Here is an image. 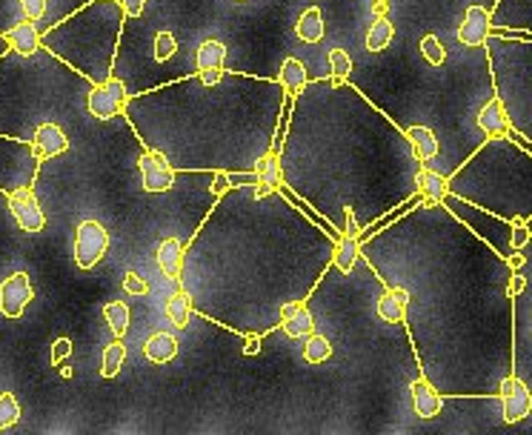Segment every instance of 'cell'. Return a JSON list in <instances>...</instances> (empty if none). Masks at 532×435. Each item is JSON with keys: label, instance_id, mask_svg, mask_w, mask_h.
<instances>
[{"label": "cell", "instance_id": "cell-42", "mask_svg": "<svg viewBox=\"0 0 532 435\" xmlns=\"http://www.w3.org/2000/svg\"><path fill=\"white\" fill-rule=\"evenodd\" d=\"M344 212H346V233H349V235H358L361 229H358V221H355V210L346 207Z\"/></svg>", "mask_w": 532, "mask_h": 435}, {"label": "cell", "instance_id": "cell-34", "mask_svg": "<svg viewBox=\"0 0 532 435\" xmlns=\"http://www.w3.org/2000/svg\"><path fill=\"white\" fill-rule=\"evenodd\" d=\"M175 49H178V41H175V35L172 32H158L155 35V52H152V58L158 60V63H163V60H170L172 55H175Z\"/></svg>", "mask_w": 532, "mask_h": 435}, {"label": "cell", "instance_id": "cell-30", "mask_svg": "<svg viewBox=\"0 0 532 435\" xmlns=\"http://www.w3.org/2000/svg\"><path fill=\"white\" fill-rule=\"evenodd\" d=\"M304 358L309 364H323L332 358V344L327 336H318V332H313V336H306V344H304Z\"/></svg>", "mask_w": 532, "mask_h": 435}, {"label": "cell", "instance_id": "cell-24", "mask_svg": "<svg viewBox=\"0 0 532 435\" xmlns=\"http://www.w3.org/2000/svg\"><path fill=\"white\" fill-rule=\"evenodd\" d=\"M358 252H361V238L344 233L338 238V244H335V255H332L335 266H338L341 273H353V266L358 264Z\"/></svg>", "mask_w": 532, "mask_h": 435}, {"label": "cell", "instance_id": "cell-38", "mask_svg": "<svg viewBox=\"0 0 532 435\" xmlns=\"http://www.w3.org/2000/svg\"><path fill=\"white\" fill-rule=\"evenodd\" d=\"M527 241H529V229L521 224V218H515V233H512V241H510L512 249L518 252V249H521V247L527 244Z\"/></svg>", "mask_w": 532, "mask_h": 435}, {"label": "cell", "instance_id": "cell-29", "mask_svg": "<svg viewBox=\"0 0 532 435\" xmlns=\"http://www.w3.org/2000/svg\"><path fill=\"white\" fill-rule=\"evenodd\" d=\"M103 318H107V324H109L115 338L126 336V329H129V306L123 301H109L107 306H103Z\"/></svg>", "mask_w": 532, "mask_h": 435}, {"label": "cell", "instance_id": "cell-16", "mask_svg": "<svg viewBox=\"0 0 532 435\" xmlns=\"http://www.w3.org/2000/svg\"><path fill=\"white\" fill-rule=\"evenodd\" d=\"M407 306H409V289L393 287L378 298V306H375V310H378V318L386 324H404Z\"/></svg>", "mask_w": 532, "mask_h": 435}, {"label": "cell", "instance_id": "cell-46", "mask_svg": "<svg viewBox=\"0 0 532 435\" xmlns=\"http://www.w3.org/2000/svg\"><path fill=\"white\" fill-rule=\"evenodd\" d=\"M524 264H527V258H524L521 252H518V255H512V258H510V266H512V270H521Z\"/></svg>", "mask_w": 532, "mask_h": 435}, {"label": "cell", "instance_id": "cell-33", "mask_svg": "<svg viewBox=\"0 0 532 435\" xmlns=\"http://www.w3.org/2000/svg\"><path fill=\"white\" fill-rule=\"evenodd\" d=\"M421 55L426 58V63H430V67H444L447 49L441 46V41H438L435 35H424L421 37Z\"/></svg>", "mask_w": 532, "mask_h": 435}, {"label": "cell", "instance_id": "cell-43", "mask_svg": "<svg viewBox=\"0 0 532 435\" xmlns=\"http://www.w3.org/2000/svg\"><path fill=\"white\" fill-rule=\"evenodd\" d=\"M243 352L246 355H258V352H261V336H250V338H246Z\"/></svg>", "mask_w": 532, "mask_h": 435}, {"label": "cell", "instance_id": "cell-5", "mask_svg": "<svg viewBox=\"0 0 532 435\" xmlns=\"http://www.w3.org/2000/svg\"><path fill=\"white\" fill-rule=\"evenodd\" d=\"M109 249V233L107 226L98 221H83L77 226L75 235V264L81 270H92V266L107 255Z\"/></svg>", "mask_w": 532, "mask_h": 435}, {"label": "cell", "instance_id": "cell-27", "mask_svg": "<svg viewBox=\"0 0 532 435\" xmlns=\"http://www.w3.org/2000/svg\"><path fill=\"white\" fill-rule=\"evenodd\" d=\"M195 60H198V72L203 69H220L226 60V46L220 41H203L198 46V55H195Z\"/></svg>", "mask_w": 532, "mask_h": 435}, {"label": "cell", "instance_id": "cell-9", "mask_svg": "<svg viewBox=\"0 0 532 435\" xmlns=\"http://www.w3.org/2000/svg\"><path fill=\"white\" fill-rule=\"evenodd\" d=\"M140 178H144V189L147 192H166L175 186V170L172 163L166 161L158 149H149L140 155Z\"/></svg>", "mask_w": 532, "mask_h": 435}, {"label": "cell", "instance_id": "cell-13", "mask_svg": "<svg viewBox=\"0 0 532 435\" xmlns=\"http://www.w3.org/2000/svg\"><path fill=\"white\" fill-rule=\"evenodd\" d=\"M475 121H478V130H481L487 138H504L512 126L510 112H507V107H504L501 98H489L481 107V112H478Z\"/></svg>", "mask_w": 532, "mask_h": 435}, {"label": "cell", "instance_id": "cell-14", "mask_svg": "<svg viewBox=\"0 0 532 435\" xmlns=\"http://www.w3.org/2000/svg\"><path fill=\"white\" fill-rule=\"evenodd\" d=\"M255 178H258V189H255V198L261 201L266 198L269 192H278L281 189V161H278V152L269 149L264 152L261 158L255 161Z\"/></svg>", "mask_w": 532, "mask_h": 435}, {"label": "cell", "instance_id": "cell-47", "mask_svg": "<svg viewBox=\"0 0 532 435\" xmlns=\"http://www.w3.org/2000/svg\"><path fill=\"white\" fill-rule=\"evenodd\" d=\"M9 49H12V46H9V41H6V35H0V55H6Z\"/></svg>", "mask_w": 532, "mask_h": 435}, {"label": "cell", "instance_id": "cell-44", "mask_svg": "<svg viewBox=\"0 0 532 435\" xmlns=\"http://www.w3.org/2000/svg\"><path fill=\"white\" fill-rule=\"evenodd\" d=\"M524 287H527V281H524V275H512V287H510V298H512V296H518V292H524Z\"/></svg>", "mask_w": 532, "mask_h": 435}, {"label": "cell", "instance_id": "cell-26", "mask_svg": "<svg viewBox=\"0 0 532 435\" xmlns=\"http://www.w3.org/2000/svg\"><path fill=\"white\" fill-rule=\"evenodd\" d=\"M189 315H192V298L184 289H178L175 296L166 301V318H170V324H175V329H184L189 324Z\"/></svg>", "mask_w": 532, "mask_h": 435}, {"label": "cell", "instance_id": "cell-12", "mask_svg": "<svg viewBox=\"0 0 532 435\" xmlns=\"http://www.w3.org/2000/svg\"><path fill=\"white\" fill-rule=\"evenodd\" d=\"M281 329L290 338H306L315 332V318L306 310L304 301H290L281 306Z\"/></svg>", "mask_w": 532, "mask_h": 435}, {"label": "cell", "instance_id": "cell-3", "mask_svg": "<svg viewBox=\"0 0 532 435\" xmlns=\"http://www.w3.org/2000/svg\"><path fill=\"white\" fill-rule=\"evenodd\" d=\"M41 163L44 161L35 152L32 140L0 135V189L4 192L32 186Z\"/></svg>", "mask_w": 532, "mask_h": 435}, {"label": "cell", "instance_id": "cell-20", "mask_svg": "<svg viewBox=\"0 0 532 435\" xmlns=\"http://www.w3.org/2000/svg\"><path fill=\"white\" fill-rule=\"evenodd\" d=\"M415 186H418V192L426 198V203H433V207L444 201L447 192H449V181H447V178L433 172V170H426V166H421L418 175H415Z\"/></svg>", "mask_w": 532, "mask_h": 435}, {"label": "cell", "instance_id": "cell-40", "mask_svg": "<svg viewBox=\"0 0 532 435\" xmlns=\"http://www.w3.org/2000/svg\"><path fill=\"white\" fill-rule=\"evenodd\" d=\"M229 189H232L229 175L218 172V175H215V184H212V192H215V195H224V192H229Z\"/></svg>", "mask_w": 532, "mask_h": 435}, {"label": "cell", "instance_id": "cell-2", "mask_svg": "<svg viewBox=\"0 0 532 435\" xmlns=\"http://www.w3.org/2000/svg\"><path fill=\"white\" fill-rule=\"evenodd\" d=\"M123 18L126 12L123 6H115V0H92L86 9L75 12L72 18L41 35V46L69 63L86 81L103 83L112 72Z\"/></svg>", "mask_w": 532, "mask_h": 435}, {"label": "cell", "instance_id": "cell-28", "mask_svg": "<svg viewBox=\"0 0 532 435\" xmlns=\"http://www.w3.org/2000/svg\"><path fill=\"white\" fill-rule=\"evenodd\" d=\"M126 361V344L121 338H115L112 344L103 347V364H100V376L103 378H115L118 376V369L123 367Z\"/></svg>", "mask_w": 532, "mask_h": 435}, {"label": "cell", "instance_id": "cell-36", "mask_svg": "<svg viewBox=\"0 0 532 435\" xmlns=\"http://www.w3.org/2000/svg\"><path fill=\"white\" fill-rule=\"evenodd\" d=\"M46 4H49V0H20L26 18H32V20H41V18H44Z\"/></svg>", "mask_w": 532, "mask_h": 435}, {"label": "cell", "instance_id": "cell-48", "mask_svg": "<svg viewBox=\"0 0 532 435\" xmlns=\"http://www.w3.org/2000/svg\"><path fill=\"white\" fill-rule=\"evenodd\" d=\"M384 4H389V0H384Z\"/></svg>", "mask_w": 532, "mask_h": 435}, {"label": "cell", "instance_id": "cell-22", "mask_svg": "<svg viewBox=\"0 0 532 435\" xmlns=\"http://www.w3.org/2000/svg\"><path fill=\"white\" fill-rule=\"evenodd\" d=\"M295 35L301 37L304 44H318L323 37V15L318 6L304 9V15L295 23Z\"/></svg>", "mask_w": 532, "mask_h": 435}, {"label": "cell", "instance_id": "cell-45", "mask_svg": "<svg viewBox=\"0 0 532 435\" xmlns=\"http://www.w3.org/2000/svg\"><path fill=\"white\" fill-rule=\"evenodd\" d=\"M386 6H389V4H384V0H375L372 15H375V18H384V15H386Z\"/></svg>", "mask_w": 532, "mask_h": 435}, {"label": "cell", "instance_id": "cell-31", "mask_svg": "<svg viewBox=\"0 0 532 435\" xmlns=\"http://www.w3.org/2000/svg\"><path fill=\"white\" fill-rule=\"evenodd\" d=\"M20 421V404L12 392H0V430L15 427Z\"/></svg>", "mask_w": 532, "mask_h": 435}, {"label": "cell", "instance_id": "cell-37", "mask_svg": "<svg viewBox=\"0 0 532 435\" xmlns=\"http://www.w3.org/2000/svg\"><path fill=\"white\" fill-rule=\"evenodd\" d=\"M69 352H72V341L58 338L55 344H52V364L60 367V358H69Z\"/></svg>", "mask_w": 532, "mask_h": 435}, {"label": "cell", "instance_id": "cell-18", "mask_svg": "<svg viewBox=\"0 0 532 435\" xmlns=\"http://www.w3.org/2000/svg\"><path fill=\"white\" fill-rule=\"evenodd\" d=\"M155 261H158V270H161L166 278H172V281L180 278V273H184V244H180L178 238L161 241Z\"/></svg>", "mask_w": 532, "mask_h": 435}, {"label": "cell", "instance_id": "cell-11", "mask_svg": "<svg viewBox=\"0 0 532 435\" xmlns=\"http://www.w3.org/2000/svg\"><path fill=\"white\" fill-rule=\"evenodd\" d=\"M32 146H35L37 155H41V161H49V158H55V155H60V152L69 149V138L55 121H44L32 135Z\"/></svg>", "mask_w": 532, "mask_h": 435}, {"label": "cell", "instance_id": "cell-41", "mask_svg": "<svg viewBox=\"0 0 532 435\" xmlns=\"http://www.w3.org/2000/svg\"><path fill=\"white\" fill-rule=\"evenodd\" d=\"M121 4H123V12H126L129 18H138L140 12H144V4H147V0H121Z\"/></svg>", "mask_w": 532, "mask_h": 435}, {"label": "cell", "instance_id": "cell-6", "mask_svg": "<svg viewBox=\"0 0 532 435\" xmlns=\"http://www.w3.org/2000/svg\"><path fill=\"white\" fill-rule=\"evenodd\" d=\"M9 212L23 233H41V229L46 226V215H44L41 201H37L32 186L9 192Z\"/></svg>", "mask_w": 532, "mask_h": 435}, {"label": "cell", "instance_id": "cell-1", "mask_svg": "<svg viewBox=\"0 0 532 435\" xmlns=\"http://www.w3.org/2000/svg\"><path fill=\"white\" fill-rule=\"evenodd\" d=\"M69 95H86L72 78V67L49 52V58L0 55V135L32 140L44 121L67 107Z\"/></svg>", "mask_w": 532, "mask_h": 435}, {"label": "cell", "instance_id": "cell-17", "mask_svg": "<svg viewBox=\"0 0 532 435\" xmlns=\"http://www.w3.org/2000/svg\"><path fill=\"white\" fill-rule=\"evenodd\" d=\"M6 41H9V46H12V52H18V55H23V58H32V55H37V52L44 49V46H41V35H37V27H35L32 18L20 20L18 27L6 35Z\"/></svg>", "mask_w": 532, "mask_h": 435}, {"label": "cell", "instance_id": "cell-23", "mask_svg": "<svg viewBox=\"0 0 532 435\" xmlns=\"http://www.w3.org/2000/svg\"><path fill=\"white\" fill-rule=\"evenodd\" d=\"M278 81H281L283 92H287V95H298L306 86V67L298 58H287V60L281 63Z\"/></svg>", "mask_w": 532, "mask_h": 435}, {"label": "cell", "instance_id": "cell-39", "mask_svg": "<svg viewBox=\"0 0 532 435\" xmlns=\"http://www.w3.org/2000/svg\"><path fill=\"white\" fill-rule=\"evenodd\" d=\"M198 81H201V86L212 89V86H218L220 81H224V72H220V69H203V72H198Z\"/></svg>", "mask_w": 532, "mask_h": 435}, {"label": "cell", "instance_id": "cell-15", "mask_svg": "<svg viewBox=\"0 0 532 435\" xmlns=\"http://www.w3.org/2000/svg\"><path fill=\"white\" fill-rule=\"evenodd\" d=\"M409 392H412V407H415V415L421 418H435L441 409H444V399L441 392L433 387V381L426 378H415L409 384Z\"/></svg>", "mask_w": 532, "mask_h": 435}, {"label": "cell", "instance_id": "cell-35", "mask_svg": "<svg viewBox=\"0 0 532 435\" xmlns=\"http://www.w3.org/2000/svg\"><path fill=\"white\" fill-rule=\"evenodd\" d=\"M123 289L129 292V296H147L149 292V284L140 275H135V273H126L123 275Z\"/></svg>", "mask_w": 532, "mask_h": 435}, {"label": "cell", "instance_id": "cell-7", "mask_svg": "<svg viewBox=\"0 0 532 435\" xmlns=\"http://www.w3.org/2000/svg\"><path fill=\"white\" fill-rule=\"evenodd\" d=\"M501 404H504V421L507 424H515V421H524L532 409V392L527 384L518 376H507L498 387Z\"/></svg>", "mask_w": 532, "mask_h": 435}, {"label": "cell", "instance_id": "cell-10", "mask_svg": "<svg viewBox=\"0 0 532 435\" xmlns=\"http://www.w3.org/2000/svg\"><path fill=\"white\" fill-rule=\"evenodd\" d=\"M492 29V12L487 6H470L458 27V44L464 46H484Z\"/></svg>", "mask_w": 532, "mask_h": 435}, {"label": "cell", "instance_id": "cell-32", "mask_svg": "<svg viewBox=\"0 0 532 435\" xmlns=\"http://www.w3.org/2000/svg\"><path fill=\"white\" fill-rule=\"evenodd\" d=\"M330 69H332L335 83L349 78V72H353V58H349L346 49H330Z\"/></svg>", "mask_w": 532, "mask_h": 435}, {"label": "cell", "instance_id": "cell-8", "mask_svg": "<svg viewBox=\"0 0 532 435\" xmlns=\"http://www.w3.org/2000/svg\"><path fill=\"white\" fill-rule=\"evenodd\" d=\"M35 298V289H32V281L26 273H15L4 278L0 284V312L6 318H20L26 304Z\"/></svg>", "mask_w": 532, "mask_h": 435}, {"label": "cell", "instance_id": "cell-4", "mask_svg": "<svg viewBox=\"0 0 532 435\" xmlns=\"http://www.w3.org/2000/svg\"><path fill=\"white\" fill-rule=\"evenodd\" d=\"M126 86L118 78H107L103 83H92V89L86 92V109L92 118L98 121H109L118 112L126 109Z\"/></svg>", "mask_w": 532, "mask_h": 435}, {"label": "cell", "instance_id": "cell-21", "mask_svg": "<svg viewBox=\"0 0 532 435\" xmlns=\"http://www.w3.org/2000/svg\"><path fill=\"white\" fill-rule=\"evenodd\" d=\"M407 140L412 144L415 158L418 161H433L438 155V138H435L433 130H426V126H409Z\"/></svg>", "mask_w": 532, "mask_h": 435}, {"label": "cell", "instance_id": "cell-25", "mask_svg": "<svg viewBox=\"0 0 532 435\" xmlns=\"http://www.w3.org/2000/svg\"><path fill=\"white\" fill-rule=\"evenodd\" d=\"M393 37H395L393 20H389L386 15L384 18H375V23H372L369 32H367V49H369V52H384V49L393 44Z\"/></svg>", "mask_w": 532, "mask_h": 435}, {"label": "cell", "instance_id": "cell-19", "mask_svg": "<svg viewBox=\"0 0 532 435\" xmlns=\"http://www.w3.org/2000/svg\"><path fill=\"white\" fill-rule=\"evenodd\" d=\"M178 347L180 344L172 332H155V336L147 338V344H144V355L152 364H170V361H175Z\"/></svg>", "mask_w": 532, "mask_h": 435}]
</instances>
